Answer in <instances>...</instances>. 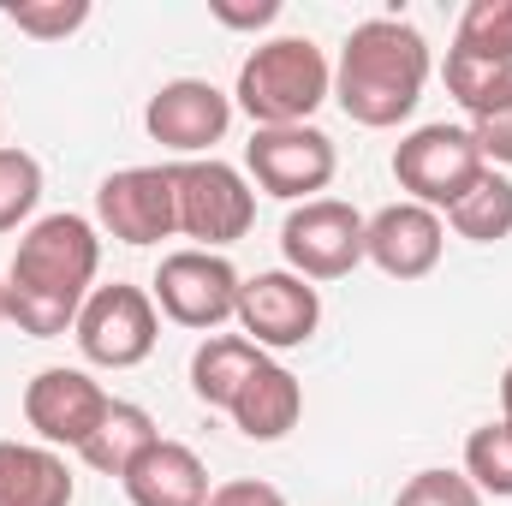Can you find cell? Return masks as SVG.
I'll list each match as a JSON object with an SVG mask.
<instances>
[{"label": "cell", "mask_w": 512, "mask_h": 506, "mask_svg": "<svg viewBox=\"0 0 512 506\" xmlns=\"http://www.w3.org/2000/svg\"><path fill=\"white\" fill-rule=\"evenodd\" d=\"M483 173H489V161H483L471 126H417L393 149V179H399L405 203H423L435 215L453 209Z\"/></svg>", "instance_id": "obj_5"}, {"label": "cell", "mask_w": 512, "mask_h": 506, "mask_svg": "<svg viewBox=\"0 0 512 506\" xmlns=\"http://www.w3.org/2000/svg\"><path fill=\"white\" fill-rule=\"evenodd\" d=\"M143 126H149V137L161 149H173L185 161H203L233 126V96L215 90L209 78H173V84H161L149 96Z\"/></svg>", "instance_id": "obj_12"}, {"label": "cell", "mask_w": 512, "mask_h": 506, "mask_svg": "<svg viewBox=\"0 0 512 506\" xmlns=\"http://www.w3.org/2000/svg\"><path fill=\"white\" fill-rule=\"evenodd\" d=\"M0 322H6V280H0Z\"/></svg>", "instance_id": "obj_31"}, {"label": "cell", "mask_w": 512, "mask_h": 506, "mask_svg": "<svg viewBox=\"0 0 512 506\" xmlns=\"http://www.w3.org/2000/svg\"><path fill=\"white\" fill-rule=\"evenodd\" d=\"M233 322L262 352H292V346H304L322 328V298H316V286L304 274L268 268V274H251L239 286V316Z\"/></svg>", "instance_id": "obj_10"}, {"label": "cell", "mask_w": 512, "mask_h": 506, "mask_svg": "<svg viewBox=\"0 0 512 506\" xmlns=\"http://www.w3.org/2000/svg\"><path fill=\"white\" fill-rule=\"evenodd\" d=\"M102 239L84 215H42L6 268V322H18L30 340H54L78 328L84 298L96 292Z\"/></svg>", "instance_id": "obj_1"}, {"label": "cell", "mask_w": 512, "mask_h": 506, "mask_svg": "<svg viewBox=\"0 0 512 506\" xmlns=\"http://www.w3.org/2000/svg\"><path fill=\"white\" fill-rule=\"evenodd\" d=\"M209 506H286V495L274 489V483H262V477H233V483H221Z\"/></svg>", "instance_id": "obj_27"}, {"label": "cell", "mask_w": 512, "mask_h": 506, "mask_svg": "<svg viewBox=\"0 0 512 506\" xmlns=\"http://www.w3.org/2000/svg\"><path fill=\"white\" fill-rule=\"evenodd\" d=\"M78 483L54 447L0 441V506H72Z\"/></svg>", "instance_id": "obj_17"}, {"label": "cell", "mask_w": 512, "mask_h": 506, "mask_svg": "<svg viewBox=\"0 0 512 506\" xmlns=\"http://www.w3.org/2000/svg\"><path fill=\"white\" fill-rule=\"evenodd\" d=\"M96 221L120 245H161L179 233L173 167H120L96 185Z\"/></svg>", "instance_id": "obj_11"}, {"label": "cell", "mask_w": 512, "mask_h": 506, "mask_svg": "<svg viewBox=\"0 0 512 506\" xmlns=\"http://www.w3.org/2000/svg\"><path fill=\"white\" fill-rule=\"evenodd\" d=\"M126 501L131 506H209V465L197 459V447H185V441H155L137 465H131L126 477Z\"/></svg>", "instance_id": "obj_15"}, {"label": "cell", "mask_w": 512, "mask_h": 506, "mask_svg": "<svg viewBox=\"0 0 512 506\" xmlns=\"http://www.w3.org/2000/svg\"><path fill=\"white\" fill-rule=\"evenodd\" d=\"M340 155L334 137L316 126H262L245 143V173L256 191L280 197V203H316V191H328Z\"/></svg>", "instance_id": "obj_8"}, {"label": "cell", "mask_w": 512, "mask_h": 506, "mask_svg": "<svg viewBox=\"0 0 512 506\" xmlns=\"http://www.w3.org/2000/svg\"><path fill=\"white\" fill-rule=\"evenodd\" d=\"M453 48H471V54H512V0H471V6L459 12Z\"/></svg>", "instance_id": "obj_25"}, {"label": "cell", "mask_w": 512, "mask_h": 506, "mask_svg": "<svg viewBox=\"0 0 512 506\" xmlns=\"http://www.w3.org/2000/svg\"><path fill=\"white\" fill-rule=\"evenodd\" d=\"M155 441H161L155 417H149L143 405H131V399H114V405H108V417L96 423V435L78 447V459H84L90 471H102V477H126L131 465L155 447Z\"/></svg>", "instance_id": "obj_20"}, {"label": "cell", "mask_w": 512, "mask_h": 506, "mask_svg": "<svg viewBox=\"0 0 512 506\" xmlns=\"http://www.w3.org/2000/svg\"><path fill=\"white\" fill-rule=\"evenodd\" d=\"M429 72H435V60H429V42H423L417 24H405V18H364L346 36V48H340L334 102L346 108V120L387 131L417 114Z\"/></svg>", "instance_id": "obj_2"}, {"label": "cell", "mask_w": 512, "mask_h": 506, "mask_svg": "<svg viewBox=\"0 0 512 506\" xmlns=\"http://www.w3.org/2000/svg\"><path fill=\"white\" fill-rule=\"evenodd\" d=\"M78 352L96 364V370H137L155 340H161V316H155V298L143 286H96L78 310Z\"/></svg>", "instance_id": "obj_7"}, {"label": "cell", "mask_w": 512, "mask_h": 506, "mask_svg": "<svg viewBox=\"0 0 512 506\" xmlns=\"http://www.w3.org/2000/svg\"><path fill=\"white\" fill-rule=\"evenodd\" d=\"M447 251V221L423 203H387L364 227V256L387 280H423Z\"/></svg>", "instance_id": "obj_14"}, {"label": "cell", "mask_w": 512, "mask_h": 506, "mask_svg": "<svg viewBox=\"0 0 512 506\" xmlns=\"http://www.w3.org/2000/svg\"><path fill=\"white\" fill-rule=\"evenodd\" d=\"M209 12H215L227 30H262V24L280 18V0H251V6H239V0H209Z\"/></svg>", "instance_id": "obj_28"}, {"label": "cell", "mask_w": 512, "mask_h": 506, "mask_svg": "<svg viewBox=\"0 0 512 506\" xmlns=\"http://www.w3.org/2000/svg\"><path fill=\"white\" fill-rule=\"evenodd\" d=\"M42 203V161L30 149L0 143V233H18Z\"/></svg>", "instance_id": "obj_23"}, {"label": "cell", "mask_w": 512, "mask_h": 506, "mask_svg": "<svg viewBox=\"0 0 512 506\" xmlns=\"http://www.w3.org/2000/svg\"><path fill=\"white\" fill-rule=\"evenodd\" d=\"M447 96L471 114V126L483 120H507L512 114V54H471V48H447Z\"/></svg>", "instance_id": "obj_18"}, {"label": "cell", "mask_w": 512, "mask_h": 506, "mask_svg": "<svg viewBox=\"0 0 512 506\" xmlns=\"http://www.w3.org/2000/svg\"><path fill=\"white\" fill-rule=\"evenodd\" d=\"M364 227H370V221H364L352 203H340V197L298 203V209L286 215V227H280V256H286V268L304 274V280H340V274H352L358 262H370V256H364Z\"/></svg>", "instance_id": "obj_9"}, {"label": "cell", "mask_w": 512, "mask_h": 506, "mask_svg": "<svg viewBox=\"0 0 512 506\" xmlns=\"http://www.w3.org/2000/svg\"><path fill=\"white\" fill-rule=\"evenodd\" d=\"M108 405L114 399L102 393V381L90 370H66V364L30 376V387H24V423L42 435V447H72L78 453L96 435V423L108 417Z\"/></svg>", "instance_id": "obj_13"}, {"label": "cell", "mask_w": 512, "mask_h": 506, "mask_svg": "<svg viewBox=\"0 0 512 506\" xmlns=\"http://www.w3.org/2000/svg\"><path fill=\"white\" fill-rule=\"evenodd\" d=\"M239 286H245V274H239L227 256L191 245V251L161 256L149 298H155V310H161L167 322L209 334V328H221V322L239 316Z\"/></svg>", "instance_id": "obj_6"}, {"label": "cell", "mask_w": 512, "mask_h": 506, "mask_svg": "<svg viewBox=\"0 0 512 506\" xmlns=\"http://www.w3.org/2000/svg\"><path fill=\"white\" fill-rule=\"evenodd\" d=\"M0 18L36 42H60L90 24V0H0Z\"/></svg>", "instance_id": "obj_24"}, {"label": "cell", "mask_w": 512, "mask_h": 506, "mask_svg": "<svg viewBox=\"0 0 512 506\" xmlns=\"http://www.w3.org/2000/svg\"><path fill=\"white\" fill-rule=\"evenodd\" d=\"M447 227H453L459 239H471V245H501V239H512V179L489 167V173L447 209Z\"/></svg>", "instance_id": "obj_21"}, {"label": "cell", "mask_w": 512, "mask_h": 506, "mask_svg": "<svg viewBox=\"0 0 512 506\" xmlns=\"http://www.w3.org/2000/svg\"><path fill=\"white\" fill-rule=\"evenodd\" d=\"M227 411H233V423H239L245 441H280V435H292L298 417H304V387H298V376H292L286 364L268 358V364L239 387V399H233Z\"/></svg>", "instance_id": "obj_16"}, {"label": "cell", "mask_w": 512, "mask_h": 506, "mask_svg": "<svg viewBox=\"0 0 512 506\" xmlns=\"http://www.w3.org/2000/svg\"><path fill=\"white\" fill-rule=\"evenodd\" d=\"M471 137H477L483 161H495V167H512V114H507V120H483V126H471Z\"/></svg>", "instance_id": "obj_29"}, {"label": "cell", "mask_w": 512, "mask_h": 506, "mask_svg": "<svg viewBox=\"0 0 512 506\" xmlns=\"http://www.w3.org/2000/svg\"><path fill=\"white\" fill-rule=\"evenodd\" d=\"M501 423H512V364H507V376H501Z\"/></svg>", "instance_id": "obj_30"}, {"label": "cell", "mask_w": 512, "mask_h": 506, "mask_svg": "<svg viewBox=\"0 0 512 506\" xmlns=\"http://www.w3.org/2000/svg\"><path fill=\"white\" fill-rule=\"evenodd\" d=\"M465 477L483 501H512V423H483L465 435Z\"/></svg>", "instance_id": "obj_22"}, {"label": "cell", "mask_w": 512, "mask_h": 506, "mask_svg": "<svg viewBox=\"0 0 512 506\" xmlns=\"http://www.w3.org/2000/svg\"><path fill=\"white\" fill-rule=\"evenodd\" d=\"M173 197H179V233L197 239V251H227L256 227L251 179L227 161H173Z\"/></svg>", "instance_id": "obj_4"}, {"label": "cell", "mask_w": 512, "mask_h": 506, "mask_svg": "<svg viewBox=\"0 0 512 506\" xmlns=\"http://www.w3.org/2000/svg\"><path fill=\"white\" fill-rule=\"evenodd\" d=\"M393 506H483V495L471 489L465 471H417Z\"/></svg>", "instance_id": "obj_26"}, {"label": "cell", "mask_w": 512, "mask_h": 506, "mask_svg": "<svg viewBox=\"0 0 512 506\" xmlns=\"http://www.w3.org/2000/svg\"><path fill=\"white\" fill-rule=\"evenodd\" d=\"M268 364V352L251 346L245 334H209L197 352H191V393L203 399V405H233L239 399V387L256 376Z\"/></svg>", "instance_id": "obj_19"}, {"label": "cell", "mask_w": 512, "mask_h": 506, "mask_svg": "<svg viewBox=\"0 0 512 506\" xmlns=\"http://www.w3.org/2000/svg\"><path fill=\"white\" fill-rule=\"evenodd\" d=\"M334 96V66L310 36H274L256 42L239 66L233 102L251 114V126H310V114Z\"/></svg>", "instance_id": "obj_3"}]
</instances>
